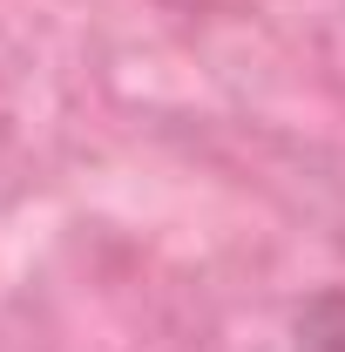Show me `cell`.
Masks as SVG:
<instances>
[{"instance_id": "cell-1", "label": "cell", "mask_w": 345, "mask_h": 352, "mask_svg": "<svg viewBox=\"0 0 345 352\" xmlns=\"http://www.w3.org/2000/svg\"><path fill=\"white\" fill-rule=\"evenodd\" d=\"M298 352H345V292H318L298 318Z\"/></svg>"}]
</instances>
